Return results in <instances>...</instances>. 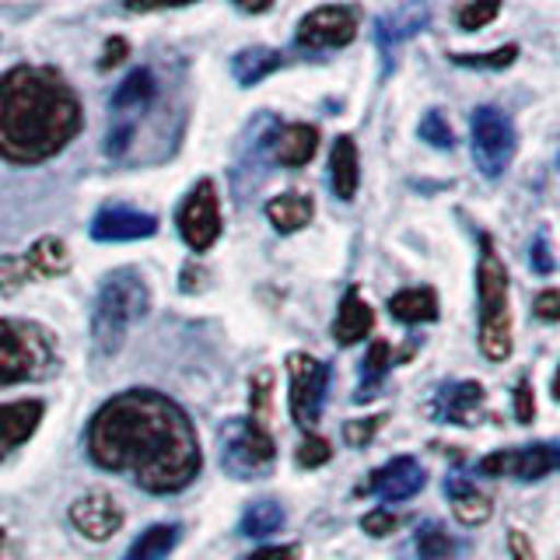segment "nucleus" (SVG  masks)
<instances>
[{
  "mask_svg": "<svg viewBox=\"0 0 560 560\" xmlns=\"http://www.w3.org/2000/svg\"><path fill=\"white\" fill-rule=\"evenodd\" d=\"M88 455L148 494H179L203 466L189 413L154 389H127L102 402L88 424Z\"/></svg>",
  "mask_w": 560,
  "mask_h": 560,
  "instance_id": "nucleus-1",
  "label": "nucleus"
},
{
  "mask_svg": "<svg viewBox=\"0 0 560 560\" xmlns=\"http://www.w3.org/2000/svg\"><path fill=\"white\" fill-rule=\"evenodd\" d=\"M84 122L81 102L52 67H11L0 74V158L39 165L60 154Z\"/></svg>",
  "mask_w": 560,
  "mask_h": 560,
  "instance_id": "nucleus-2",
  "label": "nucleus"
},
{
  "mask_svg": "<svg viewBox=\"0 0 560 560\" xmlns=\"http://www.w3.org/2000/svg\"><path fill=\"white\" fill-rule=\"evenodd\" d=\"M151 312V288L133 267L113 270L102 280L95 308H92V343L98 358H113L127 340L133 323Z\"/></svg>",
  "mask_w": 560,
  "mask_h": 560,
  "instance_id": "nucleus-3",
  "label": "nucleus"
},
{
  "mask_svg": "<svg viewBox=\"0 0 560 560\" xmlns=\"http://www.w3.org/2000/svg\"><path fill=\"white\" fill-rule=\"evenodd\" d=\"M477 298H480V350L490 361L512 358V280L494 238L480 232L477 262Z\"/></svg>",
  "mask_w": 560,
  "mask_h": 560,
  "instance_id": "nucleus-4",
  "label": "nucleus"
},
{
  "mask_svg": "<svg viewBox=\"0 0 560 560\" xmlns=\"http://www.w3.org/2000/svg\"><path fill=\"white\" fill-rule=\"evenodd\" d=\"M57 368V340L32 319H0V385L43 382Z\"/></svg>",
  "mask_w": 560,
  "mask_h": 560,
  "instance_id": "nucleus-5",
  "label": "nucleus"
},
{
  "mask_svg": "<svg viewBox=\"0 0 560 560\" xmlns=\"http://www.w3.org/2000/svg\"><path fill=\"white\" fill-rule=\"evenodd\" d=\"M218 452L228 477L259 480L273 469L277 445L267 424H256L253 417H232L218 428Z\"/></svg>",
  "mask_w": 560,
  "mask_h": 560,
  "instance_id": "nucleus-6",
  "label": "nucleus"
},
{
  "mask_svg": "<svg viewBox=\"0 0 560 560\" xmlns=\"http://www.w3.org/2000/svg\"><path fill=\"white\" fill-rule=\"evenodd\" d=\"M469 137H472V162H477L483 179H498L508 172L518 148L515 122L498 105H480L469 119Z\"/></svg>",
  "mask_w": 560,
  "mask_h": 560,
  "instance_id": "nucleus-7",
  "label": "nucleus"
},
{
  "mask_svg": "<svg viewBox=\"0 0 560 560\" xmlns=\"http://www.w3.org/2000/svg\"><path fill=\"white\" fill-rule=\"evenodd\" d=\"M329 364L294 350L288 354V378H291V417L305 434H315V424L323 417V402L329 389Z\"/></svg>",
  "mask_w": 560,
  "mask_h": 560,
  "instance_id": "nucleus-8",
  "label": "nucleus"
},
{
  "mask_svg": "<svg viewBox=\"0 0 560 560\" xmlns=\"http://www.w3.org/2000/svg\"><path fill=\"white\" fill-rule=\"evenodd\" d=\"M175 224H179V235L192 253H207L221 238V207L214 179H200L186 192Z\"/></svg>",
  "mask_w": 560,
  "mask_h": 560,
  "instance_id": "nucleus-9",
  "label": "nucleus"
},
{
  "mask_svg": "<svg viewBox=\"0 0 560 560\" xmlns=\"http://www.w3.org/2000/svg\"><path fill=\"white\" fill-rule=\"evenodd\" d=\"M560 463V448L557 442H539V445H522V448H501L490 452L477 463L480 477H508L518 483H533L550 477Z\"/></svg>",
  "mask_w": 560,
  "mask_h": 560,
  "instance_id": "nucleus-10",
  "label": "nucleus"
},
{
  "mask_svg": "<svg viewBox=\"0 0 560 560\" xmlns=\"http://www.w3.org/2000/svg\"><path fill=\"white\" fill-rule=\"evenodd\" d=\"M70 270V253L63 238H39L32 245L25 256H11V259H0V291L14 294L25 280H39V277H57Z\"/></svg>",
  "mask_w": 560,
  "mask_h": 560,
  "instance_id": "nucleus-11",
  "label": "nucleus"
},
{
  "mask_svg": "<svg viewBox=\"0 0 560 560\" xmlns=\"http://www.w3.org/2000/svg\"><path fill=\"white\" fill-rule=\"evenodd\" d=\"M358 35V11L347 4H329L308 11L294 32L298 49H340L354 43Z\"/></svg>",
  "mask_w": 560,
  "mask_h": 560,
  "instance_id": "nucleus-12",
  "label": "nucleus"
},
{
  "mask_svg": "<svg viewBox=\"0 0 560 560\" xmlns=\"http://www.w3.org/2000/svg\"><path fill=\"white\" fill-rule=\"evenodd\" d=\"M428 22H431L428 4H399V8H389L375 18V46H378V57H382V74H389V70L396 67L399 46L424 32Z\"/></svg>",
  "mask_w": 560,
  "mask_h": 560,
  "instance_id": "nucleus-13",
  "label": "nucleus"
},
{
  "mask_svg": "<svg viewBox=\"0 0 560 560\" xmlns=\"http://www.w3.org/2000/svg\"><path fill=\"white\" fill-rule=\"evenodd\" d=\"M424 483H428L424 466H420L413 455H396V459L378 466L372 477L358 487V494H375L385 504H396V501H410L417 490H424Z\"/></svg>",
  "mask_w": 560,
  "mask_h": 560,
  "instance_id": "nucleus-14",
  "label": "nucleus"
},
{
  "mask_svg": "<svg viewBox=\"0 0 560 560\" xmlns=\"http://www.w3.org/2000/svg\"><path fill=\"white\" fill-rule=\"evenodd\" d=\"M483 385L480 382H448L431 396V417L455 428H477L483 420Z\"/></svg>",
  "mask_w": 560,
  "mask_h": 560,
  "instance_id": "nucleus-15",
  "label": "nucleus"
},
{
  "mask_svg": "<svg viewBox=\"0 0 560 560\" xmlns=\"http://www.w3.org/2000/svg\"><path fill=\"white\" fill-rule=\"evenodd\" d=\"M315 151H319V130L312 122H273L267 127V154L270 162L288 165V168H302L308 165Z\"/></svg>",
  "mask_w": 560,
  "mask_h": 560,
  "instance_id": "nucleus-16",
  "label": "nucleus"
},
{
  "mask_svg": "<svg viewBox=\"0 0 560 560\" xmlns=\"http://www.w3.org/2000/svg\"><path fill=\"white\" fill-rule=\"evenodd\" d=\"M70 525H74L84 539L105 542L122 529V508L109 494L92 490V494H84L70 504Z\"/></svg>",
  "mask_w": 560,
  "mask_h": 560,
  "instance_id": "nucleus-17",
  "label": "nucleus"
},
{
  "mask_svg": "<svg viewBox=\"0 0 560 560\" xmlns=\"http://www.w3.org/2000/svg\"><path fill=\"white\" fill-rule=\"evenodd\" d=\"M158 235V218L133 210L127 203H105L92 218V238L95 242H137Z\"/></svg>",
  "mask_w": 560,
  "mask_h": 560,
  "instance_id": "nucleus-18",
  "label": "nucleus"
},
{
  "mask_svg": "<svg viewBox=\"0 0 560 560\" xmlns=\"http://www.w3.org/2000/svg\"><path fill=\"white\" fill-rule=\"evenodd\" d=\"M154 92H158V81L151 74V67L130 70V74L116 84V92L109 98V113H113L109 122H130V127H137V116H140V109L151 105Z\"/></svg>",
  "mask_w": 560,
  "mask_h": 560,
  "instance_id": "nucleus-19",
  "label": "nucleus"
},
{
  "mask_svg": "<svg viewBox=\"0 0 560 560\" xmlns=\"http://www.w3.org/2000/svg\"><path fill=\"white\" fill-rule=\"evenodd\" d=\"M43 413H46V407L39 399H18V402H4V407H0V463H4L22 442H28L35 428H39Z\"/></svg>",
  "mask_w": 560,
  "mask_h": 560,
  "instance_id": "nucleus-20",
  "label": "nucleus"
},
{
  "mask_svg": "<svg viewBox=\"0 0 560 560\" xmlns=\"http://www.w3.org/2000/svg\"><path fill=\"white\" fill-rule=\"evenodd\" d=\"M372 329H375V312H372V305L364 302V294L358 288H347L343 298H340L337 319H332V340H337L340 347H354Z\"/></svg>",
  "mask_w": 560,
  "mask_h": 560,
  "instance_id": "nucleus-21",
  "label": "nucleus"
},
{
  "mask_svg": "<svg viewBox=\"0 0 560 560\" xmlns=\"http://www.w3.org/2000/svg\"><path fill=\"white\" fill-rule=\"evenodd\" d=\"M358 186H361L358 144H354V137L340 133L337 140H332V151H329V189L337 200L350 203L358 197Z\"/></svg>",
  "mask_w": 560,
  "mask_h": 560,
  "instance_id": "nucleus-22",
  "label": "nucleus"
},
{
  "mask_svg": "<svg viewBox=\"0 0 560 560\" xmlns=\"http://www.w3.org/2000/svg\"><path fill=\"white\" fill-rule=\"evenodd\" d=\"M312 214H315V200L308 197V192H298V189L280 192V197H273L267 203V218L280 235L302 232V228L312 221Z\"/></svg>",
  "mask_w": 560,
  "mask_h": 560,
  "instance_id": "nucleus-23",
  "label": "nucleus"
},
{
  "mask_svg": "<svg viewBox=\"0 0 560 560\" xmlns=\"http://www.w3.org/2000/svg\"><path fill=\"white\" fill-rule=\"evenodd\" d=\"M445 494L452 498V512L463 525H483L494 515V504L487 494H480L477 483H469L466 477H448L445 480Z\"/></svg>",
  "mask_w": 560,
  "mask_h": 560,
  "instance_id": "nucleus-24",
  "label": "nucleus"
},
{
  "mask_svg": "<svg viewBox=\"0 0 560 560\" xmlns=\"http://www.w3.org/2000/svg\"><path fill=\"white\" fill-rule=\"evenodd\" d=\"M179 539H183L179 522H158L130 542L122 560H168V553L179 547Z\"/></svg>",
  "mask_w": 560,
  "mask_h": 560,
  "instance_id": "nucleus-25",
  "label": "nucleus"
},
{
  "mask_svg": "<svg viewBox=\"0 0 560 560\" xmlns=\"http://www.w3.org/2000/svg\"><path fill=\"white\" fill-rule=\"evenodd\" d=\"M389 315L396 323L420 326V323H434L438 319V294L434 288H407L389 298Z\"/></svg>",
  "mask_w": 560,
  "mask_h": 560,
  "instance_id": "nucleus-26",
  "label": "nucleus"
},
{
  "mask_svg": "<svg viewBox=\"0 0 560 560\" xmlns=\"http://www.w3.org/2000/svg\"><path fill=\"white\" fill-rule=\"evenodd\" d=\"M284 67V57L270 46H249V49H238L235 60H232V74L242 88H253L262 78H270L273 70Z\"/></svg>",
  "mask_w": 560,
  "mask_h": 560,
  "instance_id": "nucleus-27",
  "label": "nucleus"
},
{
  "mask_svg": "<svg viewBox=\"0 0 560 560\" xmlns=\"http://www.w3.org/2000/svg\"><path fill=\"white\" fill-rule=\"evenodd\" d=\"M389 368H393V347L385 340H375L372 347H368L364 361H361V382H358L354 399L358 402L372 399L378 393V385L385 382V375H389Z\"/></svg>",
  "mask_w": 560,
  "mask_h": 560,
  "instance_id": "nucleus-28",
  "label": "nucleus"
},
{
  "mask_svg": "<svg viewBox=\"0 0 560 560\" xmlns=\"http://www.w3.org/2000/svg\"><path fill=\"white\" fill-rule=\"evenodd\" d=\"M284 522H288V515L277 501H256V504L245 508V515L238 522V533L249 536V539H267V536L280 533V525Z\"/></svg>",
  "mask_w": 560,
  "mask_h": 560,
  "instance_id": "nucleus-29",
  "label": "nucleus"
},
{
  "mask_svg": "<svg viewBox=\"0 0 560 560\" xmlns=\"http://www.w3.org/2000/svg\"><path fill=\"white\" fill-rule=\"evenodd\" d=\"M455 539L445 533V525L438 522H424L417 529V553L420 560H455Z\"/></svg>",
  "mask_w": 560,
  "mask_h": 560,
  "instance_id": "nucleus-30",
  "label": "nucleus"
},
{
  "mask_svg": "<svg viewBox=\"0 0 560 560\" xmlns=\"http://www.w3.org/2000/svg\"><path fill=\"white\" fill-rule=\"evenodd\" d=\"M417 133H420V140H428V144L438 148V151H452V148H455V133H452V127H448V119H445L442 113H438V109H428V113H424V119H420Z\"/></svg>",
  "mask_w": 560,
  "mask_h": 560,
  "instance_id": "nucleus-31",
  "label": "nucleus"
},
{
  "mask_svg": "<svg viewBox=\"0 0 560 560\" xmlns=\"http://www.w3.org/2000/svg\"><path fill=\"white\" fill-rule=\"evenodd\" d=\"M518 46H504V49H494V52H452V63L459 67H480V70H501L515 60Z\"/></svg>",
  "mask_w": 560,
  "mask_h": 560,
  "instance_id": "nucleus-32",
  "label": "nucleus"
},
{
  "mask_svg": "<svg viewBox=\"0 0 560 560\" xmlns=\"http://www.w3.org/2000/svg\"><path fill=\"white\" fill-rule=\"evenodd\" d=\"M270 393H273V372H270V368H262V372H256L253 382H249V402H253V420H256V424H267Z\"/></svg>",
  "mask_w": 560,
  "mask_h": 560,
  "instance_id": "nucleus-33",
  "label": "nucleus"
},
{
  "mask_svg": "<svg viewBox=\"0 0 560 560\" xmlns=\"http://www.w3.org/2000/svg\"><path fill=\"white\" fill-rule=\"evenodd\" d=\"M298 466L302 469H315V466H323V463H329L332 459V448H329V442L326 438H319V434H305V442L298 445Z\"/></svg>",
  "mask_w": 560,
  "mask_h": 560,
  "instance_id": "nucleus-34",
  "label": "nucleus"
},
{
  "mask_svg": "<svg viewBox=\"0 0 560 560\" xmlns=\"http://www.w3.org/2000/svg\"><path fill=\"white\" fill-rule=\"evenodd\" d=\"M498 14H501V4H466L459 8V25L472 32V28H483L487 22H494Z\"/></svg>",
  "mask_w": 560,
  "mask_h": 560,
  "instance_id": "nucleus-35",
  "label": "nucleus"
},
{
  "mask_svg": "<svg viewBox=\"0 0 560 560\" xmlns=\"http://www.w3.org/2000/svg\"><path fill=\"white\" fill-rule=\"evenodd\" d=\"M361 529H364L368 536H389V533L399 529V518H396L393 512H385V508H375V512H368V515L361 518Z\"/></svg>",
  "mask_w": 560,
  "mask_h": 560,
  "instance_id": "nucleus-36",
  "label": "nucleus"
},
{
  "mask_svg": "<svg viewBox=\"0 0 560 560\" xmlns=\"http://www.w3.org/2000/svg\"><path fill=\"white\" fill-rule=\"evenodd\" d=\"M378 420H382V417H368V420H347V424H343V438H347V445L364 448L368 442H372V434L378 431Z\"/></svg>",
  "mask_w": 560,
  "mask_h": 560,
  "instance_id": "nucleus-37",
  "label": "nucleus"
},
{
  "mask_svg": "<svg viewBox=\"0 0 560 560\" xmlns=\"http://www.w3.org/2000/svg\"><path fill=\"white\" fill-rule=\"evenodd\" d=\"M515 417L522 420V424H533V417H536V399H533L529 382L515 385Z\"/></svg>",
  "mask_w": 560,
  "mask_h": 560,
  "instance_id": "nucleus-38",
  "label": "nucleus"
},
{
  "mask_svg": "<svg viewBox=\"0 0 560 560\" xmlns=\"http://www.w3.org/2000/svg\"><path fill=\"white\" fill-rule=\"evenodd\" d=\"M529 262H533V270H536V273H553V253H550V238H547V232H539V235H536Z\"/></svg>",
  "mask_w": 560,
  "mask_h": 560,
  "instance_id": "nucleus-39",
  "label": "nucleus"
},
{
  "mask_svg": "<svg viewBox=\"0 0 560 560\" xmlns=\"http://www.w3.org/2000/svg\"><path fill=\"white\" fill-rule=\"evenodd\" d=\"M536 315L542 323H557L560 319V294L550 288V291H542L539 298H536Z\"/></svg>",
  "mask_w": 560,
  "mask_h": 560,
  "instance_id": "nucleus-40",
  "label": "nucleus"
},
{
  "mask_svg": "<svg viewBox=\"0 0 560 560\" xmlns=\"http://www.w3.org/2000/svg\"><path fill=\"white\" fill-rule=\"evenodd\" d=\"M508 550H512L515 560H536L533 542H529V536H525L522 529H512V533H508Z\"/></svg>",
  "mask_w": 560,
  "mask_h": 560,
  "instance_id": "nucleus-41",
  "label": "nucleus"
},
{
  "mask_svg": "<svg viewBox=\"0 0 560 560\" xmlns=\"http://www.w3.org/2000/svg\"><path fill=\"white\" fill-rule=\"evenodd\" d=\"M302 557V550L294 547V542H288V547H267V550H256L253 557L245 560H298Z\"/></svg>",
  "mask_w": 560,
  "mask_h": 560,
  "instance_id": "nucleus-42",
  "label": "nucleus"
},
{
  "mask_svg": "<svg viewBox=\"0 0 560 560\" xmlns=\"http://www.w3.org/2000/svg\"><path fill=\"white\" fill-rule=\"evenodd\" d=\"M122 52H127V43H122V39L105 43V60H102V67H113V63H119V60H122Z\"/></svg>",
  "mask_w": 560,
  "mask_h": 560,
  "instance_id": "nucleus-43",
  "label": "nucleus"
},
{
  "mask_svg": "<svg viewBox=\"0 0 560 560\" xmlns=\"http://www.w3.org/2000/svg\"><path fill=\"white\" fill-rule=\"evenodd\" d=\"M0 547H4V529H0Z\"/></svg>",
  "mask_w": 560,
  "mask_h": 560,
  "instance_id": "nucleus-44",
  "label": "nucleus"
}]
</instances>
